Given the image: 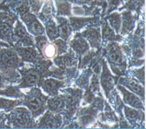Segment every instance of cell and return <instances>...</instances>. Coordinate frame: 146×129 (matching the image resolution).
I'll return each mask as SVG.
<instances>
[{
  "mask_svg": "<svg viewBox=\"0 0 146 129\" xmlns=\"http://www.w3.org/2000/svg\"><path fill=\"white\" fill-rule=\"evenodd\" d=\"M108 57L112 64V67L117 66V69L119 66L123 67L125 66V60L123 58V55L120 46L116 43H111L107 47ZM116 69V70H117ZM116 72V71H115Z\"/></svg>",
  "mask_w": 146,
  "mask_h": 129,
  "instance_id": "obj_1",
  "label": "cell"
},
{
  "mask_svg": "<svg viewBox=\"0 0 146 129\" xmlns=\"http://www.w3.org/2000/svg\"><path fill=\"white\" fill-rule=\"evenodd\" d=\"M118 89L122 92L123 100L126 103L136 108L144 109V107L141 102V100L137 96H135V95L129 92L128 90H127L125 88L122 86H118Z\"/></svg>",
  "mask_w": 146,
  "mask_h": 129,
  "instance_id": "obj_2",
  "label": "cell"
},
{
  "mask_svg": "<svg viewBox=\"0 0 146 129\" xmlns=\"http://www.w3.org/2000/svg\"><path fill=\"white\" fill-rule=\"evenodd\" d=\"M46 97L43 96H33L28 100V105L33 112L42 110L45 105Z\"/></svg>",
  "mask_w": 146,
  "mask_h": 129,
  "instance_id": "obj_3",
  "label": "cell"
},
{
  "mask_svg": "<svg viewBox=\"0 0 146 129\" xmlns=\"http://www.w3.org/2000/svg\"><path fill=\"white\" fill-rule=\"evenodd\" d=\"M83 35L87 38L92 46L98 47L100 44V34L96 28H90L83 33Z\"/></svg>",
  "mask_w": 146,
  "mask_h": 129,
  "instance_id": "obj_4",
  "label": "cell"
},
{
  "mask_svg": "<svg viewBox=\"0 0 146 129\" xmlns=\"http://www.w3.org/2000/svg\"><path fill=\"white\" fill-rule=\"evenodd\" d=\"M63 84L62 81L54 79H48L45 80L43 84V87L45 92L51 95H55L58 92L60 87Z\"/></svg>",
  "mask_w": 146,
  "mask_h": 129,
  "instance_id": "obj_5",
  "label": "cell"
},
{
  "mask_svg": "<svg viewBox=\"0 0 146 129\" xmlns=\"http://www.w3.org/2000/svg\"><path fill=\"white\" fill-rule=\"evenodd\" d=\"M101 82L105 92H106L107 93L110 92L113 87V80L112 77L111 76L109 71L107 70L106 65H105L104 66V72L102 75Z\"/></svg>",
  "mask_w": 146,
  "mask_h": 129,
  "instance_id": "obj_6",
  "label": "cell"
},
{
  "mask_svg": "<svg viewBox=\"0 0 146 129\" xmlns=\"http://www.w3.org/2000/svg\"><path fill=\"white\" fill-rule=\"evenodd\" d=\"M70 46L74 51L80 54L84 53L88 50V45L87 42L81 36H78L75 40H72Z\"/></svg>",
  "mask_w": 146,
  "mask_h": 129,
  "instance_id": "obj_7",
  "label": "cell"
},
{
  "mask_svg": "<svg viewBox=\"0 0 146 129\" xmlns=\"http://www.w3.org/2000/svg\"><path fill=\"white\" fill-rule=\"evenodd\" d=\"M123 81L126 87H127L130 90L144 98V89L137 81L134 79H123Z\"/></svg>",
  "mask_w": 146,
  "mask_h": 129,
  "instance_id": "obj_8",
  "label": "cell"
},
{
  "mask_svg": "<svg viewBox=\"0 0 146 129\" xmlns=\"http://www.w3.org/2000/svg\"><path fill=\"white\" fill-rule=\"evenodd\" d=\"M56 61L60 67L64 68L74 67L77 62L76 60L72 56H70V54L60 56L56 60Z\"/></svg>",
  "mask_w": 146,
  "mask_h": 129,
  "instance_id": "obj_9",
  "label": "cell"
},
{
  "mask_svg": "<svg viewBox=\"0 0 146 129\" xmlns=\"http://www.w3.org/2000/svg\"><path fill=\"white\" fill-rule=\"evenodd\" d=\"M65 101L63 97H54L48 101V107L53 112H58L64 107Z\"/></svg>",
  "mask_w": 146,
  "mask_h": 129,
  "instance_id": "obj_10",
  "label": "cell"
},
{
  "mask_svg": "<svg viewBox=\"0 0 146 129\" xmlns=\"http://www.w3.org/2000/svg\"><path fill=\"white\" fill-rule=\"evenodd\" d=\"M60 35L64 40H67L70 34H71L70 26L68 24L66 20L60 21V24L58 28Z\"/></svg>",
  "mask_w": 146,
  "mask_h": 129,
  "instance_id": "obj_11",
  "label": "cell"
},
{
  "mask_svg": "<svg viewBox=\"0 0 146 129\" xmlns=\"http://www.w3.org/2000/svg\"><path fill=\"white\" fill-rule=\"evenodd\" d=\"M3 61L9 66L15 65L18 63V56L12 52H6L3 56Z\"/></svg>",
  "mask_w": 146,
  "mask_h": 129,
  "instance_id": "obj_12",
  "label": "cell"
},
{
  "mask_svg": "<svg viewBox=\"0 0 146 129\" xmlns=\"http://www.w3.org/2000/svg\"><path fill=\"white\" fill-rule=\"evenodd\" d=\"M125 114L130 121H137L141 117V112L127 107H125Z\"/></svg>",
  "mask_w": 146,
  "mask_h": 129,
  "instance_id": "obj_13",
  "label": "cell"
},
{
  "mask_svg": "<svg viewBox=\"0 0 146 129\" xmlns=\"http://www.w3.org/2000/svg\"><path fill=\"white\" fill-rule=\"evenodd\" d=\"M46 33L48 37L51 40L55 39L56 37L58 36V29L56 26L55 23L54 22H50V23L46 26Z\"/></svg>",
  "mask_w": 146,
  "mask_h": 129,
  "instance_id": "obj_14",
  "label": "cell"
},
{
  "mask_svg": "<svg viewBox=\"0 0 146 129\" xmlns=\"http://www.w3.org/2000/svg\"><path fill=\"white\" fill-rule=\"evenodd\" d=\"M39 80V76L36 71H31L25 76V81L29 85H34Z\"/></svg>",
  "mask_w": 146,
  "mask_h": 129,
  "instance_id": "obj_15",
  "label": "cell"
},
{
  "mask_svg": "<svg viewBox=\"0 0 146 129\" xmlns=\"http://www.w3.org/2000/svg\"><path fill=\"white\" fill-rule=\"evenodd\" d=\"M109 21L111 26L117 32H118L120 28V24H121L120 16L117 13L112 15L109 18Z\"/></svg>",
  "mask_w": 146,
  "mask_h": 129,
  "instance_id": "obj_16",
  "label": "cell"
},
{
  "mask_svg": "<svg viewBox=\"0 0 146 129\" xmlns=\"http://www.w3.org/2000/svg\"><path fill=\"white\" fill-rule=\"evenodd\" d=\"M102 32L104 39L112 40L115 38V34H114L113 31L106 23V22L102 24Z\"/></svg>",
  "mask_w": 146,
  "mask_h": 129,
  "instance_id": "obj_17",
  "label": "cell"
},
{
  "mask_svg": "<svg viewBox=\"0 0 146 129\" xmlns=\"http://www.w3.org/2000/svg\"><path fill=\"white\" fill-rule=\"evenodd\" d=\"M124 21L123 24V31L127 32L131 31L134 27V20L132 16H124Z\"/></svg>",
  "mask_w": 146,
  "mask_h": 129,
  "instance_id": "obj_18",
  "label": "cell"
},
{
  "mask_svg": "<svg viewBox=\"0 0 146 129\" xmlns=\"http://www.w3.org/2000/svg\"><path fill=\"white\" fill-rule=\"evenodd\" d=\"M45 124L47 125V126L49 127H55L56 126L58 122H60V119L58 118L57 116L53 115L52 114H48L45 115Z\"/></svg>",
  "mask_w": 146,
  "mask_h": 129,
  "instance_id": "obj_19",
  "label": "cell"
},
{
  "mask_svg": "<svg viewBox=\"0 0 146 129\" xmlns=\"http://www.w3.org/2000/svg\"><path fill=\"white\" fill-rule=\"evenodd\" d=\"M44 49H45V54L48 57H52L55 54V46L52 45H45L44 46Z\"/></svg>",
  "mask_w": 146,
  "mask_h": 129,
  "instance_id": "obj_20",
  "label": "cell"
},
{
  "mask_svg": "<svg viewBox=\"0 0 146 129\" xmlns=\"http://www.w3.org/2000/svg\"><path fill=\"white\" fill-rule=\"evenodd\" d=\"M23 55L25 56V58L29 60H32L36 58V52L35 50L33 49H26L24 50L23 51Z\"/></svg>",
  "mask_w": 146,
  "mask_h": 129,
  "instance_id": "obj_21",
  "label": "cell"
},
{
  "mask_svg": "<svg viewBox=\"0 0 146 129\" xmlns=\"http://www.w3.org/2000/svg\"><path fill=\"white\" fill-rule=\"evenodd\" d=\"M54 43L55 44V46L58 49V52L59 53H62L66 49V44L65 43L63 42L62 40H55V42H54Z\"/></svg>",
  "mask_w": 146,
  "mask_h": 129,
  "instance_id": "obj_22",
  "label": "cell"
},
{
  "mask_svg": "<svg viewBox=\"0 0 146 129\" xmlns=\"http://www.w3.org/2000/svg\"><path fill=\"white\" fill-rule=\"evenodd\" d=\"M9 32V28L6 26V25H3V26H0V33L1 34L4 36L8 35Z\"/></svg>",
  "mask_w": 146,
  "mask_h": 129,
  "instance_id": "obj_23",
  "label": "cell"
},
{
  "mask_svg": "<svg viewBox=\"0 0 146 129\" xmlns=\"http://www.w3.org/2000/svg\"><path fill=\"white\" fill-rule=\"evenodd\" d=\"M120 1V0H112V3H113L114 5H115V4H117V3H118Z\"/></svg>",
  "mask_w": 146,
  "mask_h": 129,
  "instance_id": "obj_24",
  "label": "cell"
}]
</instances>
